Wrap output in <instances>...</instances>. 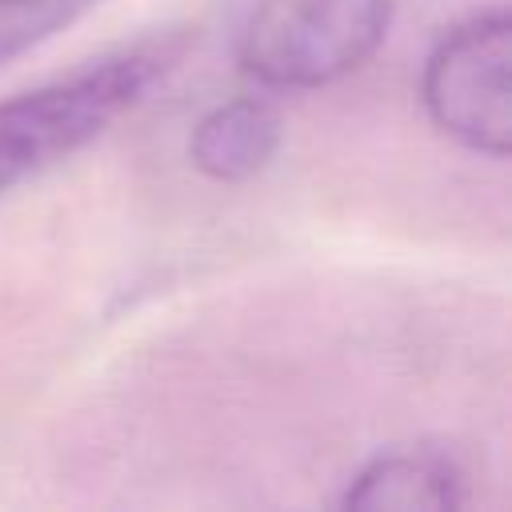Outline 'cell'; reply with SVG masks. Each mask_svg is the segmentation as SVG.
<instances>
[{
	"mask_svg": "<svg viewBox=\"0 0 512 512\" xmlns=\"http://www.w3.org/2000/svg\"><path fill=\"white\" fill-rule=\"evenodd\" d=\"M468 500V480L460 464L440 448H396L368 460L344 488L340 508H460Z\"/></svg>",
	"mask_w": 512,
	"mask_h": 512,
	"instance_id": "cell-4",
	"label": "cell"
},
{
	"mask_svg": "<svg viewBox=\"0 0 512 512\" xmlns=\"http://www.w3.org/2000/svg\"><path fill=\"white\" fill-rule=\"evenodd\" d=\"M28 4H44V0H0V8H28Z\"/></svg>",
	"mask_w": 512,
	"mask_h": 512,
	"instance_id": "cell-6",
	"label": "cell"
},
{
	"mask_svg": "<svg viewBox=\"0 0 512 512\" xmlns=\"http://www.w3.org/2000/svg\"><path fill=\"white\" fill-rule=\"evenodd\" d=\"M420 100L432 124L468 152L504 160L512 144V20L504 8L476 12L424 60Z\"/></svg>",
	"mask_w": 512,
	"mask_h": 512,
	"instance_id": "cell-3",
	"label": "cell"
},
{
	"mask_svg": "<svg viewBox=\"0 0 512 512\" xmlns=\"http://www.w3.org/2000/svg\"><path fill=\"white\" fill-rule=\"evenodd\" d=\"M280 148V112L268 100L236 96L200 116L188 140L192 164L224 184L252 180Z\"/></svg>",
	"mask_w": 512,
	"mask_h": 512,
	"instance_id": "cell-5",
	"label": "cell"
},
{
	"mask_svg": "<svg viewBox=\"0 0 512 512\" xmlns=\"http://www.w3.org/2000/svg\"><path fill=\"white\" fill-rule=\"evenodd\" d=\"M172 56L168 44H136L64 80L0 100V192L92 144L144 96Z\"/></svg>",
	"mask_w": 512,
	"mask_h": 512,
	"instance_id": "cell-1",
	"label": "cell"
},
{
	"mask_svg": "<svg viewBox=\"0 0 512 512\" xmlns=\"http://www.w3.org/2000/svg\"><path fill=\"white\" fill-rule=\"evenodd\" d=\"M392 0H256L240 64L268 88H324L356 72L388 36Z\"/></svg>",
	"mask_w": 512,
	"mask_h": 512,
	"instance_id": "cell-2",
	"label": "cell"
}]
</instances>
